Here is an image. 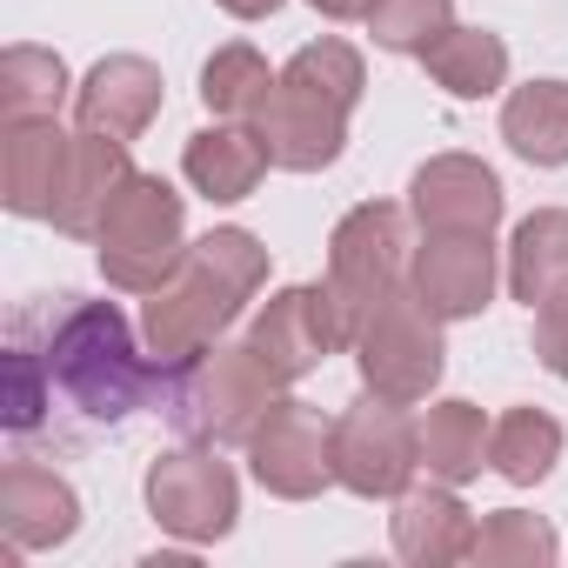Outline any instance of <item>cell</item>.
Masks as SVG:
<instances>
[{"label": "cell", "mask_w": 568, "mask_h": 568, "mask_svg": "<svg viewBox=\"0 0 568 568\" xmlns=\"http://www.w3.org/2000/svg\"><path fill=\"white\" fill-rule=\"evenodd\" d=\"M261 288H267V247L247 227H207L201 241H187L181 267L148 295V315H141L148 355H161L174 368V362L214 348Z\"/></svg>", "instance_id": "obj_1"}, {"label": "cell", "mask_w": 568, "mask_h": 568, "mask_svg": "<svg viewBox=\"0 0 568 568\" xmlns=\"http://www.w3.org/2000/svg\"><path fill=\"white\" fill-rule=\"evenodd\" d=\"M368 68L348 41H308L288 68L274 74V94L247 114L254 141L267 148V168L322 174L348 148V114L362 108Z\"/></svg>", "instance_id": "obj_2"}, {"label": "cell", "mask_w": 568, "mask_h": 568, "mask_svg": "<svg viewBox=\"0 0 568 568\" xmlns=\"http://www.w3.org/2000/svg\"><path fill=\"white\" fill-rule=\"evenodd\" d=\"M48 382L88 422H128L154 395H168V362L134 348V328L114 302H74L48 335Z\"/></svg>", "instance_id": "obj_3"}, {"label": "cell", "mask_w": 568, "mask_h": 568, "mask_svg": "<svg viewBox=\"0 0 568 568\" xmlns=\"http://www.w3.org/2000/svg\"><path fill=\"white\" fill-rule=\"evenodd\" d=\"M281 388L288 382L254 355V342H214V348H201V355L168 368V395L161 402H168V422L187 442H201V448L241 442L247 448L254 422L281 402Z\"/></svg>", "instance_id": "obj_4"}, {"label": "cell", "mask_w": 568, "mask_h": 568, "mask_svg": "<svg viewBox=\"0 0 568 568\" xmlns=\"http://www.w3.org/2000/svg\"><path fill=\"white\" fill-rule=\"evenodd\" d=\"M94 254L101 274L128 295H154L161 281L181 267L187 254V201L161 181V174H128V187L114 194V207L94 227Z\"/></svg>", "instance_id": "obj_5"}, {"label": "cell", "mask_w": 568, "mask_h": 568, "mask_svg": "<svg viewBox=\"0 0 568 568\" xmlns=\"http://www.w3.org/2000/svg\"><path fill=\"white\" fill-rule=\"evenodd\" d=\"M355 368H362V388L382 402H402V408L428 402L442 368H448L442 315L415 288H395L382 308H368V322L355 335Z\"/></svg>", "instance_id": "obj_6"}, {"label": "cell", "mask_w": 568, "mask_h": 568, "mask_svg": "<svg viewBox=\"0 0 568 568\" xmlns=\"http://www.w3.org/2000/svg\"><path fill=\"white\" fill-rule=\"evenodd\" d=\"M355 335H362V322L348 315V302L328 288V281H302V288L267 295L261 315H254V328H247L254 355H261L281 382L315 375L328 355L355 348Z\"/></svg>", "instance_id": "obj_7"}, {"label": "cell", "mask_w": 568, "mask_h": 568, "mask_svg": "<svg viewBox=\"0 0 568 568\" xmlns=\"http://www.w3.org/2000/svg\"><path fill=\"white\" fill-rule=\"evenodd\" d=\"M408 214L395 201H362L335 221L328 234V288L348 302L355 322H368V308H382L395 288H408Z\"/></svg>", "instance_id": "obj_8"}, {"label": "cell", "mask_w": 568, "mask_h": 568, "mask_svg": "<svg viewBox=\"0 0 568 568\" xmlns=\"http://www.w3.org/2000/svg\"><path fill=\"white\" fill-rule=\"evenodd\" d=\"M422 468V428L402 415V402L362 395L348 415H335V481L362 501H395L415 488Z\"/></svg>", "instance_id": "obj_9"}, {"label": "cell", "mask_w": 568, "mask_h": 568, "mask_svg": "<svg viewBox=\"0 0 568 568\" xmlns=\"http://www.w3.org/2000/svg\"><path fill=\"white\" fill-rule=\"evenodd\" d=\"M141 495H148V515H154L168 535L194 541V548L234 535V515H241V481H234V468L214 462V448H201V442L154 455Z\"/></svg>", "instance_id": "obj_10"}, {"label": "cell", "mask_w": 568, "mask_h": 568, "mask_svg": "<svg viewBox=\"0 0 568 568\" xmlns=\"http://www.w3.org/2000/svg\"><path fill=\"white\" fill-rule=\"evenodd\" d=\"M247 468H254V481L267 488V495H281V501H308V495H322L328 481H335V422H322L308 402H295V395H281L261 422H254V435H247Z\"/></svg>", "instance_id": "obj_11"}, {"label": "cell", "mask_w": 568, "mask_h": 568, "mask_svg": "<svg viewBox=\"0 0 568 568\" xmlns=\"http://www.w3.org/2000/svg\"><path fill=\"white\" fill-rule=\"evenodd\" d=\"M408 214L422 221V234H495L501 181L475 154H435L408 181Z\"/></svg>", "instance_id": "obj_12"}, {"label": "cell", "mask_w": 568, "mask_h": 568, "mask_svg": "<svg viewBox=\"0 0 568 568\" xmlns=\"http://www.w3.org/2000/svg\"><path fill=\"white\" fill-rule=\"evenodd\" d=\"M495 241L488 234H422L415 261H408V288L442 315V322H468L495 302Z\"/></svg>", "instance_id": "obj_13"}, {"label": "cell", "mask_w": 568, "mask_h": 568, "mask_svg": "<svg viewBox=\"0 0 568 568\" xmlns=\"http://www.w3.org/2000/svg\"><path fill=\"white\" fill-rule=\"evenodd\" d=\"M161 114V68L141 54H108L74 88V121L108 141H141Z\"/></svg>", "instance_id": "obj_14"}, {"label": "cell", "mask_w": 568, "mask_h": 568, "mask_svg": "<svg viewBox=\"0 0 568 568\" xmlns=\"http://www.w3.org/2000/svg\"><path fill=\"white\" fill-rule=\"evenodd\" d=\"M0 201L21 221H48L54 201H61V174H68V154H74V134L54 128V114H34V121H8L0 134Z\"/></svg>", "instance_id": "obj_15"}, {"label": "cell", "mask_w": 568, "mask_h": 568, "mask_svg": "<svg viewBox=\"0 0 568 568\" xmlns=\"http://www.w3.org/2000/svg\"><path fill=\"white\" fill-rule=\"evenodd\" d=\"M0 528H8V548H61L81 528V495L41 462H8L0 468Z\"/></svg>", "instance_id": "obj_16"}, {"label": "cell", "mask_w": 568, "mask_h": 568, "mask_svg": "<svg viewBox=\"0 0 568 568\" xmlns=\"http://www.w3.org/2000/svg\"><path fill=\"white\" fill-rule=\"evenodd\" d=\"M475 515L462 508V495L448 481H428V488H402L395 495V555L415 561V568H448V561H468L475 555Z\"/></svg>", "instance_id": "obj_17"}, {"label": "cell", "mask_w": 568, "mask_h": 568, "mask_svg": "<svg viewBox=\"0 0 568 568\" xmlns=\"http://www.w3.org/2000/svg\"><path fill=\"white\" fill-rule=\"evenodd\" d=\"M134 161H128V141H108V134H74V154H68V174H61V201H54V227L74 234V241H94L101 214L114 207V194L128 187Z\"/></svg>", "instance_id": "obj_18"}, {"label": "cell", "mask_w": 568, "mask_h": 568, "mask_svg": "<svg viewBox=\"0 0 568 568\" xmlns=\"http://www.w3.org/2000/svg\"><path fill=\"white\" fill-rule=\"evenodd\" d=\"M181 174L207 194V201H247L267 174V148L254 141V128H201L187 148H181Z\"/></svg>", "instance_id": "obj_19"}, {"label": "cell", "mask_w": 568, "mask_h": 568, "mask_svg": "<svg viewBox=\"0 0 568 568\" xmlns=\"http://www.w3.org/2000/svg\"><path fill=\"white\" fill-rule=\"evenodd\" d=\"M508 288L528 302V315L555 295H568V207H535L508 241Z\"/></svg>", "instance_id": "obj_20"}, {"label": "cell", "mask_w": 568, "mask_h": 568, "mask_svg": "<svg viewBox=\"0 0 568 568\" xmlns=\"http://www.w3.org/2000/svg\"><path fill=\"white\" fill-rule=\"evenodd\" d=\"M422 68L442 94L455 101H488L501 81H508V41L488 34V28H448L422 48Z\"/></svg>", "instance_id": "obj_21"}, {"label": "cell", "mask_w": 568, "mask_h": 568, "mask_svg": "<svg viewBox=\"0 0 568 568\" xmlns=\"http://www.w3.org/2000/svg\"><path fill=\"white\" fill-rule=\"evenodd\" d=\"M501 141L528 168H568V81H528L501 101Z\"/></svg>", "instance_id": "obj_22"}, {"label": "cell", "mask_w": 568, "mask_h": 568, "mask_svg": "<svg viewBox=\"0 0 568 568\" xmlns=\"http://www.w3.org/2000/svg\"><path fill=\"white\" fill-rule=\"evenodd\" d=\"M415 428H422V468H428V481L462 488V481H475L488 468V428L495 422H481L475 402H435Z\"/></svg>", "instance_id": "obj_23"}, {"label": "cell", "mask_w": 568, "mask_h": 568, "mask_svg": "<svg viewBox=\"0 0 568 568\" xmlns=\"http://www.w3.org/2000/svg\"><path fill=\"white\" fill-rule=\"evenodd\" d=\"M561 462V422L548 408H508L495 428H488V468L515 488H535L548 481V468Z\"/></svg>", "instance_id": "obj_24"}, {"label": "cell", "mask_w": 568, "mask_h": 568, "mask_svg": "<svg viewBox=\"0 0 568 568\" xmlns=\"http://www.w3.org/2000/svg\"><path fill=\"white\" fill-rule=\"evenodd\" d=\"M61 101H68V61L54 48H8L0 54V114L8 121L61 114Z\"/></svg>", "instance_id": "obj_25"}, {"label": "cell", "mask_w": 568, "mask_h": 568, "mask_svg": "<svg viewBox=\"0 0 568 568\" xmlns=\"http://www.w3.org/2000/svg\"><path fill=\"white\" fill-rule=\"evenodd\" d=\"M267 94H274V74H267V61H261L247 41L207 54V68H201V108H207V114H221V121H247Z\"/></svg>", "instance_id": "obj_26"}, {"label": "cell", "mask_w": 568, "mask_h": 568, "mask_svg": "<svg viewBox=\"0 0 568 568\" xmlns=\"http://www.w3.org/2000/svg\"><path fill=\"white\" fill-rule=\"evenodd\" d=\"M555 555H561V541H555V528H548L541 515L495 508V515L475 528V555H468V561H481V568H548Z\"/></svg>", "instance_id": "obj_27"}, {"label": "cell", "mask_w": 568, "mask_h": 568, "mask_svg": "<svg viewBox=\"0 0 568 568\" xmlns=\"http://www.w3.org/2000/svg\"><path fill=\"white\" fill-rule=\"evenodd\" d=\"M448 28H455V0H375L368 8V34L388 54H415L422 61V48L435 34H448Z\"/></svg>", "instance_id": "obj_28"}, {"label": "cell", "mask_w": 568, "mask_h": 568, "mask_svg": "<svg viewBox=\"0 0 568 568\" xmlns=\"http://www.w3.org/2000/svg\"><path fill=\"white\" fill-rule=\"evenodd\" d=\"M54 382H48V362L34 355V348H14L8 355V428L14 435H28V428H41V395H48Z\"/></svg>", "instance_id": "obj_29"}, {"label": "cell", "mask_w": 568, "mask_h": 568, "mask_svg": "<svg viewBox=\"0 0 568 568\" xmlns=\"http://www.w3.org/2000/svg\"><path fill=\"white\" fill-rule=\"evenodd\" d=\"M535 355H541L548 375L568 382V295H555V302L535 308Z\"/></svg>", "instance_id": "obj_30"}, {"label": "cell", "mask_w": 568, "mask_h": 568, "mask_svg": "<svg viewBox=\"0 0 568 568\" xmlns=\"http://www.w3.org/2000/svg\"><path fill=\"white\" fill-rule=\"evenodd\" d=\"M315 14H328V21H368V8L375 0H308Z\"/></svg>", "instance_id": "obj_31"}, {"label": "cell", "mask_w": 568, "mask_h": 568, "mask_svg": "<svg viewBox=\"0 0 568 568\" xmlns=\"http://www.w3.org/2000/svg\"><path fill=\"white\" fill-rule=\"evenodd\" d=\"M214 8H221V14H234V21H267L281 0H214Z\"/></svg>", "instance_id": "obj_32"}]
</instances>
